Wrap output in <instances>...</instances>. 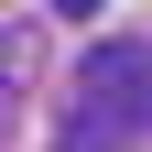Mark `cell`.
Instances as JSON below:
<instances>
[{
    "mask_svg": "<svg viewBox=\"0 0 152 152\" xmlns=\"http://www.w3.org/2000/svg\"><path fill=\"white\" fill-rule=\"evenodd\" d=\"M152 141V44H98L65 98V152H130Z\"/></svg>",
    "mask_w": 152,
    "mask_h": 152,
    "instance_id": "6da1fadb",
    "label": "cell"
},
{
    "mask_svg": "<svg viewBox=\"0 0 152 152\" xmlns=\"http://www.w3.org/2000/svg\"><path fill=\"white\" fill-rule=\"evenodd\" d=\"M11 65H22V33H0V109H11Z\"/></svg>",
    "mask_w": 152,
    "mask_h": 152,
    "instance_id": "7a4b0ae2",
    "label": "cell"
},
{
    "mask_svg": "<svg viewBox=\"0 0 152 152\" xmlns=\"http://www.w3.org/2000/svg\"><path fill=\"white\" fill-rule=\"evenodd\" d=\"M54 11H65V22H87V11H98V0H54Z\"/></svg>",
    "mask_w": 152,
    "mask_h": 152,
    "instance_id": "3957f363",
    "label": "cell"
}]
</instances>
